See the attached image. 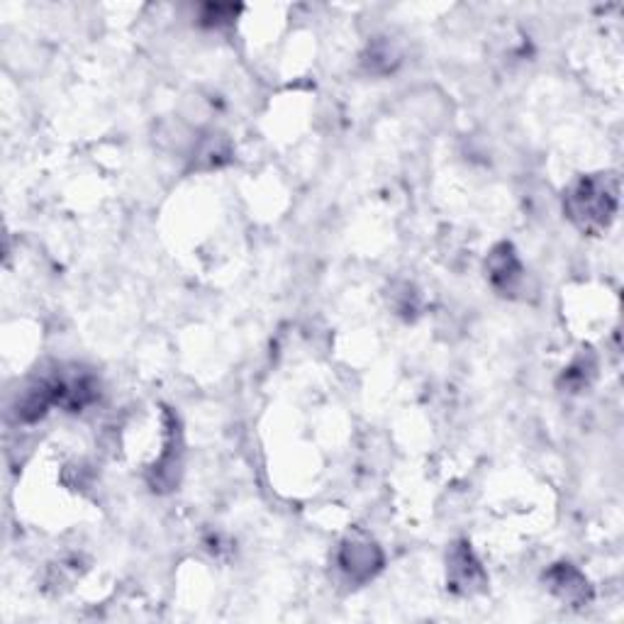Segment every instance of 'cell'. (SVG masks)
<instances>
[{"instance_id": "obj_1", "label": "cell", "mask_w": 624, "mask_h": 624, "mask_svg": "<svg viewBox=\"0 0 624 624\" xmlns=\"http://www.w3.org/2000/svg\"><path fill=\"white\" fill-rule=\"evenodd\" d=\"M568 210L576 220H581L583 227H603L610 220V215L615 213V191L607 188L605 181H583L571 195V203Z\"/></svg>"}, {"instance_id": "obj_2", "label": "cell", "mask_w": 624, "mask_h": 624, "mask_svg": "<svg viewBox=\"0 0 624 624\" xmlns=\"http://www.w3.org/2000/svg\"><path fill=\"white\" fill-rule=\"evenodd\" d=\"M342 564L349 573H354V576H359L361 571H364V578L371 576L373 566L378 564L376 549H373L371 544H351L347 546V554H344Z\"/></svg>"}]
</instances>
